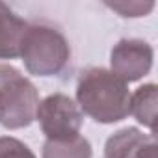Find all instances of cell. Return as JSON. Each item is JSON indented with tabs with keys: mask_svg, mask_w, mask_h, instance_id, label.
<instances>
[{
	"mask_svg": "<svg viewBox=\"0 0 158 158\" xmlns=\"http://www.w3.org/2000/svg\"><path fill=\"white\" fill-rule=\"evenodd\" d=\"M128 84L110 69L89 67L76 84V101L80 112L102 125L123 121L130 114Z\"/></svg>",
	"mask_w": 158,
	"mask_h": 158,
	"instance_id": "1",
	"label": "cell"
},
{
	"mask_svg": "<svg viewBox=\"0 0 158 158\" xmlns=\"http://www.w3.org/2000/svg\"><path fill=\"white\" fill-rule=\"evenodd\" d=\"M21 58L30 74L56 76L67 67L71 47L58 28L48 24H28L21 43Z\"/></svg>",
	"mask_w": 158,
	"mask_h": 158,
	"instance_id": "2",
	"label": "cell"
},
{
	"mask_svg": "<svg viewBox=\"0 0 158 158\" xmlns=\"http://www.w3.org/2000/svg\"><path fill=\"white\" fill-rule=\"evenodd\" d=\"M39 106L37 88L11 65H0V125L8 130L34 123Z\"/></svg>",
	"mask_w": 158,
	"mask_h": 158,
	"instance_id": "3",
	"label": "cell"
},
{
	"mask_svg": "<svg viewBox=\"0 0 158 158\" xmlns=\"http://www.w3.org/2000/svg\"><path fill=\"white\" fill-rule=\"evenodd\" d=\"M35 119L50 141H65L80 136L84 115L78 104L65 93H52L37 106Z\"/></svg>",
	"mask_w": 158,
	"mask_h": 158,
	"instance_id": "4",
	"label": "cell"
},
{
	"mask_svg": "<svg viewBox=\"0 0 158 158\" xmlns=\"http://www.w3.org/2000/svg\"><path fill=\"white\" fill-rule=\"evenodd\" d=\"M154 50L143 39H119L110 52L112 73L123 82H136L152 67Z\"/></svg>",
	"mask_w": 158,
	"mask_h": 158,
	"instance_id": "5",
	"label": "cell"
},
{
	"mask_svg": "<svg viewBox=\"0 0 158 158\" xmlns=\"http://www.w3.org/2000/svg\"><path fill=\"white\" fill-rule=\"evenodd\" d=\"M156 145L152 134H143L136 127H125L114 132L104 145V158H139Z\"/></svg>",
	"mask_w": 158,
	"mask_h": 158,
	"instance_id": "6",
	"label": "cell"
},
{
	"mask_svg": "<svg viewBox=\"0 0 158 158\" xmlns=\"http://www.w3.org/2000/svg\"><path fill=\"white\" fill-rule=\"evenodd\" d=\"M26 30L28 23L10 6L0 2V60H13L21 56V43Z\"/></svg>",
	"mask_w": 158,
	"mask_h": 158,
	"instance_id": "7",
	"label": "cell"
},
{
	"mask_svg": "<svg viewBox=\"0 0 158 158\" xmlns=\"http://www.w3.org/2000/svg\"><path fill=\"white\" fill-rule=\"evenodd\" d=\"M130 114L138 123L156 132V84H145L130 95Z\"/></svg>",
	"mask_w": 158,
	"mask_h": 158,
	"instance_id": "8",
	"label": "cell"
},
{
	"mask_svg": "<svg viewBox=\"0 0 158 158\" xmlns=\"http://www.w3.org/2000/svg\"><path fill=\"white\" fill-rule=\"evenodd\" d=\"M93 151L86 138L76 136L65 141L47 139L43 145V158H91Z\"/></svg>",
	"mask_w": 158,
	"mask_h": 158,
	"instance_id": "9",
	"label": "cell"
},
{
	"mask_svg": "<svg viewBox=\"0 0 158 158\" xmlns=\"http://www.w3.org/2000/svg\"><path fill=\"white\" fill-rule=\"evenodd\" d=\"M0 158H35V154L21 139L2 136L0 138Z\"/></svg>",
	"mask_w": 158,
	"mask_h": 158,
	"instance_id": "10",
	"label": "cell"
},
{
	"mask_svg": "<svg viewBox=\"0 0 158 158\" xmlns=\"http://www.w3.org/2000/svg\"><path fill=\"white\" fill-rule=\"evenodd\" d=\"M106 6L121 17H145L154 10V2H106Z\"/></svg>",
	"mask_w": 158,
	"mask_h": 158,
	"instance_id": "11",
	"label": "cell"
},
{
	"mask_svg": "<svg viewBox=\"0 0 158 158\" xmlns=\"http://www.w3.org/2000/svg\"><path fill=\"white\" fill-rule=\"evenodd\" d=\"M139 158H158V145H154V147H151L149 151H145Z\"/></svg>",
	"mask_w": 158,
	"mask_h": 158,
	"instance_id": "12",
	"label": "cell"
}]
</instances>
